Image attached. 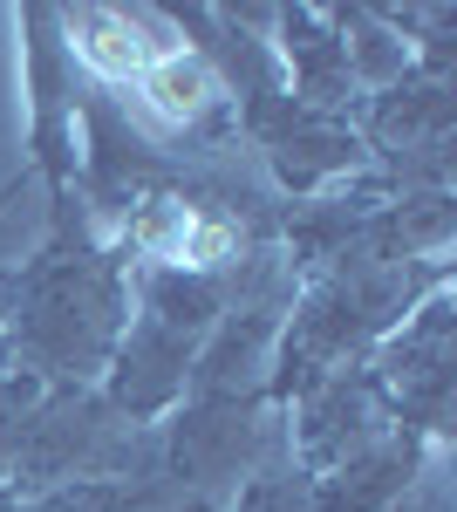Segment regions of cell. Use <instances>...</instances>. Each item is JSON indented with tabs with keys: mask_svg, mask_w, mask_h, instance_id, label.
Listing matches in <instances>:
<instances>
[{
	"mask_svg": "<svg viewBox=\"0 0 457 512\" xmlns=\"http://www.w3.org/2000/svg\"><path fill=\"white\" fill-rule=\"evenodd\" d=\"M410 492V444H369L321 478V512H389Z\"/></svg>",
	"mask_w": 457,
	"mask_h": 512,
	"instance_id": "obj_5",
	"label": "cell"
},
{
	"mask_svg": "<svg viewBox=\"0 0 457 512\" xmlns=\"http://www.w3.org/2000/svg\"><path fill=\"white\" fill-rule=\"evenodd\" d=\"M116 315H123V294L96 260H62V267H41L21 294V315L14 335L21 349L35 355L48 376H69V369H96L116 342Z\"/></svg>",
	"mask_w": 457,
	"mask_h": 512,
	"instance_id": "obj_1",
	"label": "cell"
},
{
	"mask_svg": "<svg viewBox=\"0 0 457 512\" xmlns=\"http://www.w3.org/2000/svg\"><path fill=\"white\" fill-rule=\"evenodd\" d=\"M246 451H253V424H246L239 403H191L185 417H178V451H171V465H178V478H191V485H219V478H239Z\"/></svg>",
	"mask_w": 457,
	"mask_h": 512,
	"instance_id": "obj_4",
	"label": "cell"
},
{
	"mask_svg": "<svg viewBox=\"0 0 457 512\" xmlns=\"http://www.w3.org/2000/svg\"><path fill=\"white\" fill-rule=\"evenodd\" d=\"M137 89H144V103L164 123H198L212 110V96H219V76H212V62L198 48L171 41V48H157V62L137 76Z\"/></svg>",
	"mask_w": 457,
	"mask_h": 512,
	"instance_id": "obj_6",
	"label": "cell"
},
{
	"mask_svg": "<svg viewBox=\"0 0 457 512\" xmlns=\"http://www.w3.org/2000/svg\"><path fill=\"white\" fill-rule=\"evenodd\" d=\"M62 28H69V55L103 82H137L157 62V41H151V21L144 14L76 7V14H62Z\"/></svg>",
	"mask_w": 457,
	"mask_h": 512,
	"instance_id": "obj_2",
	"label": "cell"
},
{
	"mask_svg": "<svg viewBox=\"0 0 457 512\" xmlns=\"http://www.w3.org/2000/svg\"><path fill=\"white\" fill-rule=\"evenodd\" d=\"M376 396L369 383H348V376H328L321 390L307 396V424H301V451L314 472H335L348 465L355 451H369L376 444Z\"/></svg>",
	"mask_w": 457,
	"mask_h": 512,
	"instance_id": "obj_3",
	"label": "cell"
}]
</instances>
